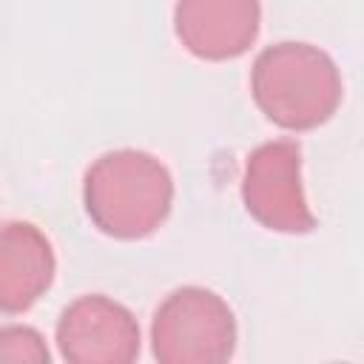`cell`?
Listing matches in <instances>:
<instances>
[{
  "mask_svg": "<svg viewBox=\"0 0 364 364\" xmlns=\"http://www.w3.org/2000/svg\"><path fill=\"white\" fill-rule=\"evenodd\" d=\"M139 324L111 296L85 293L57 318V347L71 364H128L139 355Z\"/></svg>",
  "mask_w": 364,
  "mask_h": 364,
  "instance_id": "5",
  "label": "cell"
},
{
  "mask_svg": "<svg viewBox=\"0 0 364 364\" xmlns=\"http://www.w3.org/2000/svg\"><path fill=\"white\" fill-rule=\"evenodd\" d=\"M82 205L100 233L122 242L145 239L173 208V176L154 154L117 148L88 165Z\"/></svg>",
  "mask_w": 364,
  "mask_h": 364,
  "instance_id": "1",
  "label": "cell"
},
{
  "mask_svg": "<svg viewBox=\"0 0 364 364\" xmlns=\"http://www.w3.org/2000/svg\"><path fill=\"white\" fill-rule=\"evenodd\" d=\"M239 341L230 304L208 287H176L151 321V350L162 364H222Z\"/></svg>",
  "mask_w": 364,
  "mask_h": 364,
  "instance_id": "3",
  "label": "cell"
},
{
  "mask_svg": "<svg viewBox=\"0 0 364 364\" xmlns=\"http://www.w3.org/2000/svg\"><path fill=\"white\" fill-rule=\"evenodd\" d=\"M245 210L273 233H310L316 213L301 185V151L290 139H273L247 154L242 176Z\"/></svg>",
  "mask_w": 364,
  "mask_h": 364,
  "instance_id": "4",
  "label": "cell"
},
{
  "mask_svg": "<svg viewBox=\"0 0 364 364\" xmlns=\"http://www.w3.org/2000/svg\"><path fill=\"white\" fill-rule=\"evenodd\" d=\"M54 247L31 222H6L0 239V310L26 313L54 282Z\"/></svg>",
  "mask_w": 364,
  "mask_h": 364,
  "instance_id": "7",
  "label": "cell"
},
{
  "mask_svg": "<svg viewBox=\"0 0 364 364\" xmlns=\"http://www.w3.org/2000/svg\"><path fill=\"white\" fill-rule=\"evenodd\" d=\"M250 94L273 125L284 131H313L338 111L344 82L327 51L313 43L282 40L256 57Z\"/></svg>",
  "mask_w": 364,
  "mask_h": 364,
  "instance_id": "2",
  "label": "cell"
},
{
  "mask_svg": "<svg viewBox=\"0 0 364 364\" xmlns=\"http://www.w3.org/2000/svg\"><path fill=\"white\" fill-rule=\"evenodd\" d=\"M259 0H176L173 31L199 60L222 63L242 57L259 37Z\"/></svg>",
  "mask_w": 364,
  "mask_h": 364,
  "instance_id": "6",
  "label": "cell"
},
{
  "mask_svg": "<svg viewBox=\"0 0 364 364\" xmlns=\"http://www.w3.org/2000/svg\"><path fill=\"white\" fill-rule=\"evenodd\" d=\"M48 347L46 338L26 324H9L0 330V361L6 364H46Z\"/></svg>",
  "mask_w": 364,
  "mask_h": 364,
  "instance_id": "8",
  "label": "cell"
}]
</instances>
